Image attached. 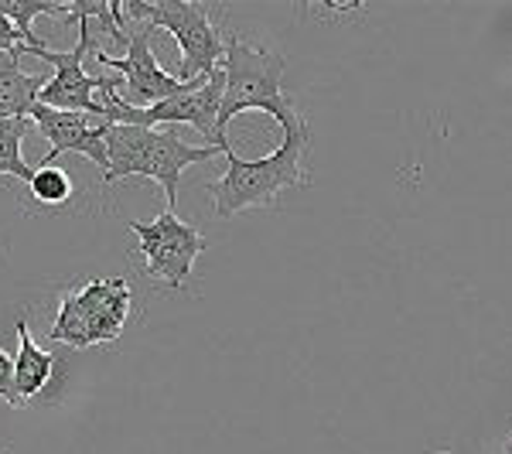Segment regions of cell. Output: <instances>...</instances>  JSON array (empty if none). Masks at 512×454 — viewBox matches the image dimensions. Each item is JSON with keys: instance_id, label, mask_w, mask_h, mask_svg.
<instances>
[{"instance_id": "15", "label": "cell", "mask_w": 512, "mask_h": 454, "mask_svg": "<svg viewBox=\"0 0 512 454\" xmlns=\"http://www.w3.org/2000/svg\"><path fill=\"white\" fill-rule=\"evenodd\" d=\"M0 400L11 403V407H21L18 390H14V359L4 352V345H0Z\"/></svg>"}, {"instance_id": "14", "label": "cell", "mask_w": 512, "mask_h": 454, "mask_svg": "<svg viewBox=\"0 0 512 454\" xmlns=\"http://www.w3.org/2000/svg\"><path fill=\"white\" fill-rule=\"evenodd\" d=\"M28 192L35 202L59 209V205H65L72 198V178L65 175L62 168H55V164H38L35 175L28 181Z\"/></svg>"}, {"instance_id": "7", "label": "cell", "mask_w": 512, "mask_h": 454, "mask_svg": "<svg viewBox=\"0 0 512 454\" xmlns=\"http://www.w3.org/2000/svg\"><path fill=\"white\" fill-rule=\"evenodd\" d=\"M130 233H137V253L144 257L147 277L164 280L171 291H185L195 260L209 250V239L192 222H181L171 209L151 222H130Z\"/></svg>"}, {"instance_id": "9", "label": "cell", "mask_w": 512, "mask_h": 454, "mask_svg": "<svg viewBox=\"0 0 512 454\" xmlns=\"http://www.w3.org/2000/svg\"><path fill=\"white\" fill-rule=\"evenodd\" d=\"M31 123H35L38 134L52 147L41 164H55V158H62V154H82V158H89L106 175L110 154H106L103 123L99 120L93 123V117H86V113H62L38 103L35 113H31Z\"/></svg>"}, {"instance_id": "12", "label": "cell", "mask_w": 512, "mask_h": 454, "mask_svg": "<svg viewBox=\"0 0 512 454\" xmlns=\"http://www.w3.org/2000/svg\"><path fill=\"white\" fill-rule=\"evenodd\" d=\"M0 11H4L14 28L21 31L28 48L41 45V38L35 35V28H31L35 18H59L62 24L69 21V4H59V0H0Z\"/></svg>"}, {"instance_id": "3", "label": "cell", "mask_w": 512, "mask_h": 454, "mask_svg": "<svg viewBox=\"0 0 512 454\" xmlns=\"http://www.w3.org/2000/svg\"><path fill=\"white\" fill-rule=\"evenodd\" d=\"M222 72H226V89H222V110H219L222 137H226L229 120L246 110L270 113L284 130H291L304 120V117H297L291 96L284 93V55L226 31Z\"/></svg>"}, {"instance_id": "16", "label": "cell", "mask_w": 512, "mask_h": 454, "mask_svg": "<svg viewBox=\"0 0 512 454\" xmlns=\"http://www.w3.org/2000/svg\"><path fill=\"white\" fill-rule=\"evenodd\" d=\"M24 45V35L18 28L11 24V18H7L4 11H0V55L4 52H14V48H21Z\"/></svg>"}, {"instance_id": "2", "label": "cell", "mask_w": 512, "mask_h": 454, "mask_svg": "<svg viewBox=\"0 0 512 454\" xmlns=\"http://www.w3.org/2000/svg\"><path fill=\"white\" fill-rule=\"evenodd\" d=\"M106 154L110 168L103 185H117L123 178H151L168 195V209L178 205V185L185 168L216 158V147H192L178 137V130H154V127H130V123H103Z\"/></svg>"}, {"instance_id": "13", "label": "cell", "mask_w": 512, "mask_h": 454, "mask_svg": "<svg viewBox=\"0 0 512 454\" xmlns=\"http://www.w3.org/2000/svg\"><path fill=\"white\" fill-rule=\"evenodd\" d=\"M28 127H31V120L0 123V175H14V178H21L24 185L35 175V168L21 158V140L28 134Z\"/></svg>"}, {"instance_id": "4", "label": "cell", "mask_w": 512, "mask_h": 454, "mask_svg": "<svg viewBox=\"0 0 512 454\" xmlns=\"http://www.w3.org/2000/svg\"><path fill=\"white\" fill-rule=\"evenodd\" d=\"M123 24L144 21L151 28H168L181 48V82L209 79L226 59V35L212 21L209 4L195 0H123Z\"/></svg>"}, {"instance_id": "11", "label": "cell", "mask_w": 512, "mask_h": 454, "mask_svg": "<svg viewBox=\"0 0 512 454\" xmlns=\"http://www.w3.org/2000/svg\"><path fill=\"white\" fill-rule=\"evenodd\" d=\"M52 366H55V359L31 338L28 318L21 315L18 318V359H14V390H18L21 407L31 396H38L45 390L48 379H52Z\"/></svg>"}, {"instance_id": "10", "label": "cell", "mask_w": 512, "mask_h": 454, "mask_svg": "<svg viewBox=\"0 0 512 454\" xmlns=\"http://www.w3.org/2000/svg\"><path fill=\"white\" fill-rule=\"evenodd\" d=\"M48 86L45 72H24L21 69V52H4L0 55V123L4 120H31L38 106L41 89Z\"/></svg>"}, {"instance_id": "5", "label": "cell", "mask_w": 512, "mask_h": 454, "mask_svg": "<svg viewBox=\"0 0 512 454\" xmlns=\"http://www.w3.org/2000/svg\"><path fill=\"white\" fill-rule=\"evenodd\" d=\"M130 301L134 294L123 277H93L86 287L62 297L55 325L48 328V342H65L76 349L117 342L130 318Z\"/></svg>"}, {"instance_id": "17", "label": "cell", "mask_w": 512, "mask_h": 454, "mask_svg": "<svg viewBox=\"0 0 512 454\" xmlns=\"http://www.w3.org/2000/svg\"><path fill=\"white\" fill-rule=\"evenodd\" d=\"M506 454H512V434H509V441H506Z\"/></svg>"}, {"instance_id": "6", "label": "cell", "mask_w": 512, "mask_h": 454, "mask_svg": "<svg viewBox=\"0 0 512 454\" xmlns=\"http://www.w3.org/2000/svg\"><path fill=\"white\" fill-rule=\"evenodd\" d=\"M21 55H35V59L55 65V76L48 79V86L41 89L38 103L41 106H52V110H62V113H86L103 123V103H99L96 93H103L106 86L120 82V76H89L82 69V59L96 52V35H93V24L89 18H79V45L72 52H52V48L38 45V48H28L21 45L18 48Z\"/></svg>"}, {"instance_id": "8", "label": "cell", "mask_w": 512, "mask_h": 454, "mask_svg": "<svg viewBox=\"0 0 512 454\" xmlns=\"http://www.w3.org/2000/svg\"><path fill=\"white\" fill-rule=\"evenodd\" d=\"M130 41H127V55H106L103 48H96V62L113 69L117 76L123 79V103L134 106V110H151V106L164 103V99L185 93L192 89V82H181V76H171L164 72L158 59L151 52V35L154 28L151 24H140L137 31H127Z\"/></svg>"}, {"instance_id": "1", "label": "cell", "mask_w": 512, "mask_h": 454, "mask_svg": "<svg viewBox=\"0 0 512 454\" xmlns=\"http://www.w3.org/2000/svg\"><path fill=\"white\" fill-rule=\"evenodd\" d=\"M308 147L311 127L308 120H301L297 127L284 130V144L270 158L243 161L236 154H226V175L205 188L216 205V216L233 219L246 209H267L287 188H308V171H304Z\"/></svg>"}]
</instances>
